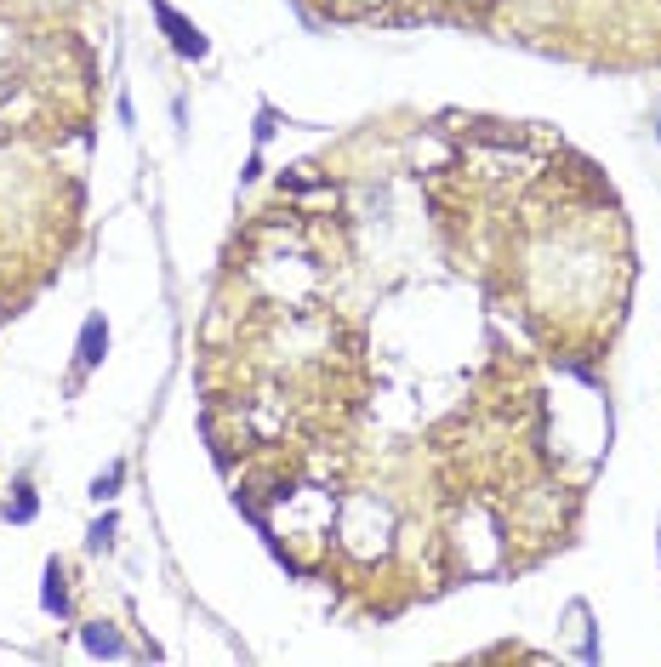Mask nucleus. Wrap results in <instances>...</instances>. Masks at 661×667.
Wrapping results in <instances>:
<instances>
[{"label": "nucleus", "instance_id": "f257e3e1", "mask_svg": "<svg viewBox=\"0 0 661 667\" xmlns=\"http://www.w3.org/2000/svg\"><path fill=\"white\" fill-rule=\"evenodd\" d=\"M148 12H155V23L165 29V40H172V52H177V57H194V64H199V57L211 52V40L199 35V29L182 18L177 6H165V0H148Z\"/></svg>", "mask_w": 661, "mask_h": 667}, {"label": "nucleus", "instance_id": "423d86ee", "mask_svg": "<svg viewBox=\"0 0 661 667\" xmlns=\"http://www.w3.org/2000/svg\"><path fill=\"white\" fill-rule=\"evenodd\" d=\"M40 514V502H35V491H29V485H18V496H12V502H6V519H18V525H29V519H35Z\"/></svg>", "mask_w": 661, "mask_h": 667}, {"label": "nucleus", "instance_id": "39448f33", "mask_svg": "<svg viewBox=\"0 0 661 667\" xmlns=\"http://www.w3.org/2000/svg\"><path fill=\"white\" fill-rule=\"evenodd\" d=\"M120 485H126V462H109V468H103L97 479H91V496H97V502H109V496H120Z\"/></svg>", "mask_w": 661, "mask_h": 667}, {"label": "nucleus", "instance_id": "0eeeda50", "mask_svg": "<svg viewBox=\"0 0 661 667\" xmlns=\"http://www.w3.org/2000/svg\"><path fill=\"white\" fill-rule=\"evenodd\" d=\"M103 542H114V514H103L97 525H91V548H103Z\"/></svg>", "mask_w": 661, "mask_h": 667}, {"label": "nucleus", "instance_id": "7ed1b4c3", "mask_svg": "<svg viewBox=\"0 0 661 667\" xmlns=\"http://www.w3.org/2000/svg\"><path fill=\"white\" fill-rule=\"evenodd\" d=\"M40 604H46V611H52V616H69V587H64V565H46V587H40Z\"/></svg>", "mask_w": 661, "mask_h": 667}, {"label": "nucleus", "instance_id": "f03ea898", "mask_svg": "<svg viewBox=\"0 0 661 667\" xmlns=\"http://www.w3.org/2000/svg\"><path fill=\"white\" fill-rule=\"evenodd\" d=\"M103 354H109V325H103V314H91L81 325V348H74V360H81V371L103 365Z\"/></svg>", "mask_w": 661, "mask_h": 667}, {"label": "nucleus", "instance_id": "6e6552de", "mask_svg": "<svg viewBox=\"0 0 661 667\" xmlns=\"http://www.w3.org/2000/svg\"><path fill=\"white\" fill-rule=\"evenodd\" d=\"M656 137H661V126H656Z\"/></svg>", "mask_w": 661, "mask_h": 667}, {"label": "nucleus", "instance_id": "20e7f679", "mask_svg": "<svg viewBox=\"0 0 661 667\" xmlns=\"http://www.w3.org/2000/svg\"><path fill=\"white\" fill-rule=\"evenodd\" d=\"M81 639H86L91 656H120V650H126V645H120V633H114L109 622H91V628L81 633Z\"/></svg>", "mask_w": 661, "mask_h": 667}]
</instances>
